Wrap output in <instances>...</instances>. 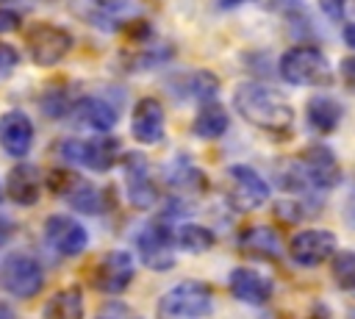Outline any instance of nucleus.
Instances as JSON below:
<instances>
[{
	"label": "nucleus",
	"mask_w": 355,
	"mask_h": 319,
	"mask_svg": "<svg viewBox=\"0 0 355 319\" xmlns=\"http://www.w3.org/2000/svg\"><path fill=\"white\" fill-rule=\"evenodd\" d=\"M233 105L236 111L255 128L269 130V133H288L294 122V108L286 100L283 92L266 83H241L233 92Z\"/></svg>",
	"instance_id": "1"
},
{
	"label": "nucleus",
	"mask_w": 355,
	"mask_h": 319,
	"mask_svg": "<svg viewBox=\"0 0 355 319\" xmlns=\"http://www.w3.org/2000/svg\"><path fill=\"white\" fill-rule=\"evenodd\" d=\"M214 313V291L200 280H180L155 302V319H208Z\"/></svg>",
	"instance_id": "2"
},
{
	"label": "nucleus",
	"mask_w": 355,
	"mask_h": 319,
	"mask_svg": "<svg viewBox=\"0 0 355 319\" xmlns=\"http://www.w3.org/2000/svg\"><path fill=\"white\" fill-rule=\"evenodd\" d=\"M277 72H280L283 80H288L294 86H324L333 78L327 58L313 44H294V47H288L280 55Z\"/></svg>",
	"instance_id": "3"
},
{
	"label": "nucleus",
	"mask_w": 355,
	"mask_h": 319,
	"mask_svg": "<svg viewBox=\"0 0 355 319\" xmlns=\"http://www.w3.org/2000/svg\"><path fill=\"white\" fill-rule=\"evenodd\" d=\"M269 183L247 164H233L225 172V200L233 211H255L269 200Z\"/></svg>",
	"instance_id": "4"
},
{
	"label": "nucleus",
	"mask_w": 355,
	"mask_h": 319,
	"mask_svg": "<svg viewBox=\"0 0 355 319\" xmlns=\"http://www.w3.org/2000/svg\"><path fill=\"white\" fill-rule=\"evenodd\" d=\"M0 286L17 300H33L44 288V269L28 252H11L0 266Z\"/></svg>",
	"instance_id": "5"
},
{
	"label": "nucleus",
	"mask_w": 355,
	"mask_h": 319,
	"mask_svg": "<svg viewBox=\"0 0 355 319\" xmlns=\"http://www.w3.org/2000/svg\"><path fill=\"white\" fill-rule=\"evenodd\" d=\"M25 50L36 67H55L72 50V33L53 22H36L28 28Z\"/></svg>",
	"instance_id": "6"
},
{
	"label": "nucleus",
	"mask_w": 355,
	"mask_h": 319,
	"mask_svg": "<svg viewBox=\"0 0 355 319\" xmlns=\"http://www.w3.org/2000/svg\"><path fill=\"white\" fill-rule=\"evenodd\" d=\"M136 250H139V258L147 269L164 272L175 264V230H169L166 216L153 219L139 230Z\"/></svg>",
	"instance_id": "7"
},
{
	"label": "nucleus",
	"mask_w": 355,
	"mask_h": 319,
	"mask_svg": "<svg viewBox=\"0 0 355 319\" xmlns=\"http://www.w3.org/2000/svg\"><path fill=\"white\" fill-rule=\"evenodd\" d=\"M44 183L55 197H64L80 214H100L103 211V194L97 191V186H92L86 178H80L72 169H53L44 178Z\"/></svg>",
	"instance_id": "8"
},
{
	"label": "nucleus",
	"mask_w": 355,
	"mask_h": 319,
	"mask_svg": "<svg viewBox=\"0 0 355 319\" xmlns=\"http://www.w3.org/2000/svg\"><path fill=\"white\" fill-rule=\"evenodd\" d=\"M61 155L69 164L86 166L92 172H108L119 158L116 139H67L61 141Z\"/></svg>",
	"instance_id": "9"
},
{
	"label": "nucleus",
	"mask_w": 355,
	"mask_h": 319,
	"mask_svg": "<svg viewBox=\"0 0 355 319\" xmlns=\"http://www.w3.org/2000/svg\"><path fill=\"white\" fill-rule=\"evenodd\" d=\"M133 275H136V261L128 250H111L100 258V264L94 266V275H92V286L103 294H122L130 283H133Z\"/></svg>",
	"instance_id": "10"
},
{
	"label": "nucleus",
	"mask_w": 355,
	"mask_h": 319,
	"mask_svg": "<svg viewBox=\"0 0 355 319\" xmlns=\"http://www.w3.org/2000/svg\"><path fill=\"white\" fill-rule=\"evenodd\" d=\"M44 241L64 258H75L89 247L86 227L69 214H53L44 219Z\"/></svg>",
	"instance_id": "11"
},
{
	"label": "nucleus",
	"mask_w": 355,
	"mask_h": 319,
	"mask_svg": "<svg viewBox=\"0 0 355 319\" xmlns=\"http://www.w3.org/2000/svg\"><path fill=\"white\" fill-rule=\"evenodd\" d=\"M336 252V236L322 227L300 230L288 239V258L300 266H319L322 261L333 258Z\"/></svg>",
	"instance_id": "12"
},
{
	"label": "nucleus",
	"mask_w": 355,
	"mask_h": 319,
	"mask_svg": "<svg viewBox=\"0 0 355 319\" xmlns=\"http://www.w3.org/2000/svg\"><path fill=\"white\" fill-rule=\"evenodd\" d=\"M300 166L311 186L316 189H333L341 183V164L324 144H308L300 155Z\"/></svg>",
	"instance_id": "13"
},
{
	"label": "nucleus",
	"mask_w": 355,
	"mask_h": 319,
	"mask_svg": "<svg viewBox=\"0 0 355 319\" xmlns=\"http://www.w3.org/2000/svg\"><path fill=\"white\" fill-rule=\"evenodd\" d=\"M122 172L128 186V200L133 208H150L155 202V183L150 178V161L141 153L122 155Z\"/></svg>",
	"instance_id": "14"
},
{
	"label": "nucleus",
	"mask_w": 355,
	"mask_h": 319,
	"mask_svg": "<svg viewBox=\"0 0 355 319\" xmlns=\"http://www.w3.org/2000/svg\"><path fill=\"white\" fill-rule=\"evenodd\" d=\"M42 186H44V178L39 172L36 164H28V161H19L8 169L6 175V197L22 208H31L39 202L42 197Z\"/></svg>",
	"instance_id": "15"
},
{
	"label": "nucleus",
	"mask_w": 355,
	"mask_h": 319,
	"mask_svg": "<svg viewBox=\"0 0 355 319\" xmlns=\"http://www.w3.org/2000/svg\"><path fill=\"white\" fill-rule=\"evenodd\" d=\"M0 147L11 158H25L33 147V122L25 111L11 108L0 117Z\"/></svg>",
	"instance_id": "16"
},
{
	"label": "nucleus",
	"mask_w": 355,
	"mask_h": 319,
	"mask_svg": "<svg viewBox=\"0 0 355 319\" xmlns=\"http://www.w3.org/2000/svg\"><path fill=\"white\" fill-rule=\"evenodd\" d=\"M164 128H166V114L164 105L155 97H141L133 105V117H130V133L139 144H155L164 139Z\"/></svg>",
	"instance_id": "17"
},
{
	"label": "nucleus",
	"mask_w": 355,
	"mask_h": 319,
	"mask_svg": "<svg viewBox=\"0 0 355 319\" xmlns=\"http://www.w3.org/2000/svg\"><path fill=\"white\" fill-rule=\"evenodd\" d=\"M227 288L230 294L239 300V302H247V305H263L269 302L272 297V280L266 275H261L258 269L252 266H236L227 277Z\"/></svg>",
	"instance_id": "18"
},
{
	"label": "nucleus",
	"mask_w": 355,
	"mask_h": 319,
	"mask_svg": "<svg viewBox=\"0 0 355 319\" xmlns=\"http://www.w3.org/2000/svg\"><path fill=\"white\" fill-rule=\"evenodd\" d=\"M72 114H75V119H78L80 125H86V128H92V130H100V133L111 130V128L116 125V117H119L116 108H114L111 103L100 100V97H80V100L75 103Z\"/></svg>",
	"instance_id": "19"
},
{
	"label": "nucleus",
	"mask_w": 355,
	"mask_h": 319,
	"mask_svg": "<svg viewBox=\"0 0 355 319\" xmlns=\"http://www.w3.org/2000/svg\"><path fill=\"white\" fill-rule=\"evenodd\" d=\"M83 313H86V305H83L80 286L58 288L42 308V319H83Z\"/></svg>",
	"instance_id": "20"
},
{
	"label": "nucleus",
	"mask_w": 355,
	"mask_h": 319,
	"mask_svg": "<svg viewBox=\"0 0 355 319\" xmlns=\"http://www.w3.org/2000/svg\"><path fill=\"white\" fill-rule=\"evenodd\" d=\"M227 125H230V119H227L225 105L219 100H202L197 114H194L191 133L200 139H219L227 130Z\"/></svg>",
	"instance_id": "21"
},
{
	"label": "nucleus",
	"mask_w": 355,
	"mask_h": 319,
	"mask_svg": "<svg viewBox=\"0 0 355 319\" xmlns=\"http://www.w3.org/2000/svg\"><path fill=\"white\" fill-rule=\"evenodd\" d=\"M305 117H308V125L316 130V133H333L344 117V108L338 100L333 97H324V94H316L308 100L305 105Z\"/></svg>",
	"instance_id": "22"
},
{
	"label": "nucleus",
	"mask_w": 355,
	"mask_h": 319,
	"mask_svg": "<svg viewBox=\"0 0 355 319\" xmlns=\"http://www.w3.org/2000/svg\"><path fill=\"white\" fill-rule=\"evenodd\" d=\"M239 247L255 258H275L277 255V233L266 225H252V227L241 230Z\"/></svg>",
	"instance_id": "23"
},
{
	"label": "nucleus",
	"mask_w": 355,
	"mask_h": 319,
	"mask_svg": "<svg viewBox=\"0 0 355 319\" xmlns=\"http://www.w3.org/2000/svg\"><path fill=\"white\" fill-rule=\"evenodd\" d=\"M175 244H178L180 250H186V252L200 255V252H208V250L216 244V236H214V230L205 227V225L183 222V225L175 230Z\"/></svg>",
	"instance_id": "24"
},
{
	"label": "nucleus",
	"mask_w": 355,
	"mask_h": 319,
	"mask_svg": "<svg viewBox=\"0 0 355 319\" xmlns=\"http://www.w3.org/2000/svg\"><path fill=\"white\" fill-rule=\"evenodd\" d=\"M166 180H169L172 189H191V191H200V194H202V189H205V175H202L186 155L175 158V164H172L169 172H166Z\"/></svg>",
	"instance_id": "25"
},
{
	"label": "nucleus",
	"mask_w": 355,
	"mask_h": 319,
	"mask_svg": "<svg viewBox=\"0 0 355 319\" xmlns=\"http://www.w3.org/2000/svg\"><path fill=\"white\" fill-rule=\"evenodd\" d=\"M78 100H72L69 89L67 86H47L39 97V108L47 114V117H64L75 108Z\"/></svg>",
	"instance_id": "26"
},
{
	"label": "nucleus",
	"mask_w": 355,
	"mask_h": 319,
	"mask_svg": "<svg viewBox=\"0 0 355 319\" xmlns=\"http://www.w3.org/2000/svg\"><path fill=\"white\" fill-rule=\"evenodd\" d=\"M330 275L338 288L352 291L355 288V252L352 250H336L330 258Z\"/></svg>",
	"instance_id": "27"
},
{
	"label": "nucleus",
	"mask_w": 355,
	"mask_h": 319,
	"mask_svg": "<svg viewBox=\"0 0 355 319\" xmlns=\"http://www.w3.org/2000/svg\"><path fill=\"white\" fill-rule=\"evenodd\" d=\"M94 319H141V313L133 305L122 302V300H108V302H103L97 308Z\"/></svg>",
	"instance_id": "28"
},
{
	"label": "nucleus",
	"mask_w": 355,
	"mask_h": 319,
	"mask_svg": "<svg viewBox=\"0 0 355 319\" xmlns=\"http://www.w3.org/2000/svg\"><path fill=\"white\" fill-rule=\"evenodd\" d=\"M194 80H191V92L200 97V100H214V94H216V89H219V83H216V78L211 75V72H194L191 75Z\"/></svg>",
	"instance_id": "29"
},
{
	"label": "nucleus",
	"mask_w": 355,
	"mask_h": 319,
	"mask_svg": "<svg viewBox=\"0 0 355 319\" xmlns=\"http://www.w3.org/2000/svg\"><path fill=\"white\" fill-rule=\"evenodd\" d=\"M275 214H277V219H283V222H300L305 214H302V205L297 202V200H288V197H283L280 202H275Z\"/></svg>",
	"instance_id": "30"
},
{
	"label": "nucleus",
	"mask_w": 355,
	"mask_h": 319,
	"mask_svg": "<svg viewBox=\"0 0 355 319\" xmlns=\"http://www.w3.org/2000/svg\"><path fill=\"white\" fill-rule=\"evenodd\" d=\"M19 64V53L17 47H11L8 42H0V80L8 78Z\"/></svg>",
	"instance_id": "31"
},
{
	"label": "nucleus",
	"mask_w": 355,
	"mask_h": 319,
	"mask_svg": "<svg viewBox=\"0 0 355 319\" xmlns=\"http://www.w3.org/2000/svg\"><path fill=\"white\" fill-rule=\"evenodd\" d=\"M22 25V17L11 8H0V33H11Z\"/></svg>",
	"instance_id": "32"
},
{
	"label": "nucleus",
	"mask_w": 355,
	"mask_h": 319,
	"mask_svg": "<svg viewBox=\"0 0 355 319\" xmlns=\"http://www.w3.org/2000/svg\"><path fill=\"white\" fill-rule=\"evenodd\" d=\"M338 72H341V80H344V86L355 94V58H341V64H338Z\"/></svg>",
	"instance_id": "33"
},
{
	"label": "nucleus",
	"mask_w": 355,
	"mask_h": 319,
	"mask_svg": "<svg viewBox=\"0 0 355 319\" xmlns=\"http://www.w3.org/2000/svg\"><path fill=\"white\" fill-rule=\"evenodd\" d=\"M322 11L330 17V19H341L344 17V8H347V0H319Z\"/></svg>",
	"instance_id": "34"
},
{
	"label": "nucleus",
	"mask_w": 355,
	"mask_h": 319,
	"mask_svg": "<svg viewBox=\"0 0 355 319\" xmlns=\"http://www.w3.org/2000/svg\"><path fill=\"white\" fill-rule=\"evenodd\" d=\"M11 233H14V222H11V219H6V216H0V247L11 239Z\"/></svg>",
	"instance_id": "35"
},
{
	"label": "nucleus",
	"mask_w": 355,
	"mask_h": 319,
	"mask_svg": "<svg viewBox=\"0 0 355 319\" xmlns=\"http://www.w3.org/2000/svg\"><path fill=\"white\" fill-rule=\"evenodd\" d=\"M308 319H330V313H327V308H324V305H313V308H311V313H308Z\"/></svg>",
	"instance_id": "36"
},
{
	"label": "nucleus",
	"mask_w": 355,
	"mask_h": 319,
	"mask_svg": "<svg viewBox=\"0 0 355 319\" xmlns=\"http://www.w3.org/2000/svg\"><path fill=\"white\" fill-rule=\"evenodd\" d=\"M347 222L355 225V191H352L349 200H347Z\"/></svg>",
	"instance_id": "37"
},
{
	"label": "nucleus",
	"mask_w": 355,
	"mask_h": 319,
	"mask_svg": "<svg viewBox=\"0 0 355 319\" xmlns=\"http://www.w3.org/2000/svg\"><path fill=\"white\" fill-rule=\"evenodd\" d=\"M344 42H347V44H349V47L355 50V22L344 28Z\"/></svg>",
	"instance_id": "38"
},
{
	"label": "nucleus",
	"mask_w": 355,
	"mask_h": 319,
	"mask_svg": "<svg viewBox=\"0 0 355 319\" xmlns=\"http://www.w3.org/2000/svg\"><path fill=\"white\" fill-rule=\"evenodd\" d=\"M0 319H17L14 308H11V305H6V302H0Z\"/></svg>",
	"instance_id": "39"
},
{
	"label": "nucleus",
	"mask_w": 355,
	"mask_h": 319,
	"mask_svg": "<svg viewBox=\"0 0 355 319\" xmlns=\"http://www.w3.org/2000/svg\"><path fill=\"white\" fill-rule=\"evenodd\" d=\"M225 8H230V6H239V3H244V0H219Z\"/></svg>",
	"instance_id": "40"
},
{
	"label": "nucleus",
	"mask_w": 355,
	"mask_h": 319,
	"mask_svg": "<svg viewBox=\"0 0 355 319\" xmlns=\"http://www.w3.org/2000/svg\"><path fill=\"white\" fill-rule=\"evenodd\" d=\"M3 197H6V189H3V183H0V202H3Z\"/></svg>",
	"instance_id": "41"
}]
</instances>
